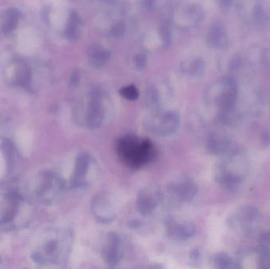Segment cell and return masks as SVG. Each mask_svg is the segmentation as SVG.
<instances>
[{
	"label": "cell",
	"instance_id": "obj_1",
	"mask_svg": "<svg viewBox=\"0 0 270 269\" xmlns=\"http://www.w3.org/2000/svg\"><path fill=\"white\" fill-rule=\"evenodd\" d=\"M120 161L129 169L137 170L153 161L156 155L154 144L149 138L139 135H124L116 144Z\"/></svg>",
	"mask_w": 270,
	"mask_h": 269
},
{
	"label": "cell",
	"instance_id": "obj_2",
	"mask_svg": "<svg viewBox=\"0 0 270 269\" xmlns=\"http://www.w3.org/2000/svg\"><path fill=\"white\" fill-rule=\"evenodd\" d=\"M98 171L96 159L88 152H82L75 160L70 187L75 190H86L94 183Z\"/></svg>",
	"mask_w": 270,
	"mask_h": 269
},
{
	"label": "cell",
	"instance_id": "obj_3",
	"mask_svg": "<svg viewBox=\"0 0 270 269\" xmlns=\"http://www.w3.org/2000/svg\"><path fill=\"white\" fill-rule=\"evenodd\" d=\"M180 114L176 111L159 109L150 112L144 122L148 131L158 137H169L174 134L180 128Z\"/></svg>",
	"mask_w": 270,
	"mask_h": 269
},
{
	"label": "cell",
	"instance_id": "obj_4",
	"mask_svg": "<svg viewBox=\"0 0 270 269\" xmlns=\"http://www.w3.org/2000/svg\"><path fill=\"white\" fill-rule=\"evenodd\" d=\"M106 114L102 92L98 89H95L89 93L85 110L77 115V122L84 127L91 129H97L105 122Z\"/></svg>",
	"mask_w": 270,
	"mask_h": 269
},
{
	"label": "cell",
	"instance_id": "obj_5",
	"mask_svg": "<svg viewBox=\"0 0 270 269\" xmlns=\"http://www.w3.org/2000/svg\"><path fill=\"white\" fill-rule=\"evenodd\" d=\"M166 234L175 242H186L196 234L195 225L189 220L176 216L166 218L164 222Z\"/></svg>",
	"mask_w": 270,
	"mask_h": 269
},
{
	"label": "cell",
	"instance_id": "obj_6",
	"mask_svg": "<svg viewBox=\"0 0 270 269\" xmlns=\"http://www.w3.org/2000/svg\"><path fill=\"white\" fill-rule=\"evenodd\" d=\"M91 212L96 221L111 223L116 218V208L110 195L105 192L96 193L91 201Z\"/></svg>",
	"mask_w": 270,
	"mask_h": 269
},
{
	"label": "cell",
	"instance_id": "obj_7",
	"mask_svg": "<svg viewBox=\"0 0 270 269\" xmlns=\"http://www.w3.org/2000/svg\"><path fill=\"white\" fill-rule=\"evenodd\" d=\"M102 257L107 265L117 267L123 257V242L117 232L111 231L107 234L102 249Z\"/></svg>",
	"mask_w": 270,
	"mask_h": 269
},
{
	"label": "cell",
	"instance_id": "obj_8",
	"mask_svg": "<svg viewBox=\"0 0 270 269\" xmlns=\"http://www.w3.org/2000/svg\"><path fill=\"white\" fill-rule=\"evenodd\" d=\"M169 193L177 201L187 203L197 196V184L190 176H181L173 181L168 188Z\"/></svg>",
	"mask_w": 270,
	"mask_h": 269
},
{
	"label": "cell",
	"instance_id": "obj_9",
	"mask_svg": "<svg viewBox=\"0 0 270 269\" xmlns=\"http://www.w3.org/2000/svg\"><path fill=\"white\" fill-rule=\"evenodd\" d=\"M162 199L163 194L158 188H145L138 195L136 209L142 216H149L160 206Z\"/></svg>",
	"mask_w": 270,
	"mask_h": 269
},
{
	"label": "cell",
	"instance_id": "obj_10",
	"mask_svg": "<svg viewBox=\"0 0 270 269\" xmlns=\"http://www.w3.org/2000/svg\"><path fill=\"white\" fill-rule=\"evenodd\" d=\"M207 44L210 48L224 50L228 45V36L227 28L220 22L213 23L210 26L207 35Z\"/></svg>",
	"mask_w": 270,
	"mask_h": 269
},
{
	"label": "cell",
	"instance_id": "obj_11",
	"mask_svg": "<svg viewBox=\"0 0 270 269\" xmlns=\"http://www.w3.org/2000/svg\"><path fill=\"white\" fill-rule=\"evenodd\" d=\"M206 148L211 154L220 156L229 152L231 142L226 137L212 133L206 142Z\"/></svg>",
	"mask_w": 270,
	"mask_h": 269
},
{
	"label": "cell",
	"instance_id": "obj_12",
	"mask_svg": "<svg viewBox=\"0 0 270 269\" xmlns=\"http://www.w3.org/2000/svg\"><path fill=\"white\" fill-rule=\"evenodd\" d=\"M110 52L98 45H92L87 50V56L91 66L100 68L105 66L110 58Z\"/></svg>",
	"mask_w": 270,
	"mask_h": 269
},
{
	"label": "cell",
	"instance_id": "obj_13",
	"mask_svg": "<svg viewBox=\"0 0 270 269\" xmlns=\"http://www.w3.org/2000/svg\"><path fill=\"white\" fill-rule=\"evenodd\" d=\"M216 181L225 190H233L242 181V177L237 174L231 173L219 167L216 173Z\"/></svg>",
	"mask_w": 270,
	"mask_h": 269
},
{
	"label": "cell",
	"instance_id": "obj_14",
	"mask_svg": "<svg viewBox=\"0 0 270 269\" xmlns=\"http://www.w3.org/2000/svg\"><path fill=\"white\" fill-rule=\"evenodd\" d=\"M19 11L11 7L4 12L2 17V30L5 34H11L18 27L19 22Z\"/></svg>",
	"mask_w": 270,
	"mask_h": 269
},
{
	"label": "cell",
	"instance_id": "obj_15",
	"mask_svg": "<svg viewBox=\"0 0 270 269\" xmlns=\"http://www.w3.org/2000/svg\"><path fill=\"white\" fill-rule=\"evenodd\" d=\"M81 18L78 11H71L65 29V35L70 41H76L80 37Z\"/></svg>",
	"mask_w": 270,
	"mask_h": 269
},
{
	"label": "cell",
	"instance_id": "obj_16",
	"mask_svg": "<svg viewBox=\"0 0 270 269\" xmlns=\"http://www.w3.org/2000/svg\"><path fill=\"white\" fill-rule=\"evenodd\" d=\"M16 80L18 85L25 90H29L32 87V71L28 64L21 63L17 70Z\"/></svg>",
	"mask_w": 270,
	"mask_h": 269
},
{
	"label": "cell",
	"instance_id": "obj_17",
	"mask_svg": "<svg viewBox=\"0 0 270 269\" xmlns=\"http://www.w3.org/2000/svg\"><path fill=\"white\" fill-rule=\"evenodd\" d=\"M206 68V62L201 58H194L182 64V70L190 76L198 77L203 75Z\"/></svg>",
	"mask_w": 270,
	"mask_h": 269
},
{
	"label": "cell",
	"instance_id": "obj_18",
	"mask_svg": "<svg viewBox=\"0 0 270 269\" xmlns=\"http://www.w3.org/2000/svg\"><path fill=\"white\" fill-rule=\"evenodd\" d=\"M145 102L150 112L161 109L160 94L154 85H150L146 89V94H145Z\"/></svg>",
	"mask_w": 270,
	"mask_h": 269
},
{
	"label": "cell",
	"instance_id": "obj_19",
	"mask_svg": "<svg viewBox=\"0 0 270 269\" xmlns=\"http://www.w3.org/2000/svg\"><path fill=\"white\" fill-rule=\"evenodd\" d=\"M183 12L193 26L198 25L204 18V11L203 8L197 4H190V5L187 6Z\"/></svg>",
	"mask_w": 270,
	"mask_h": 269
},
{
	"label": "cell",
	"instance_id": "obj_20",
	"mask_svg": "<svg viewBox=\"0 0 270 269\" xmlns=\"http://www.w3.org/2000/svg\"><path fill=\"white\" fill-rule=\"evenodd\" d=\"M259 211L252 206H245L240 209L239 217L245 223H251L258 219Z\"/></svg>",
	"mask_w": 270,
	"mask_h": 269
},
{
	"label": "cell",
	"instance_id": "obj_21",
	"mask_svg": "<svg viewBox=\"0 0 270 269\" xmlns=\"http://www.w3.org/2000/svg\"><path fill=\"white\" fill-rule=\"evenodd\" d=\"M2 150L7 160V167L9 170L12 169L14 160V145L10 139H4L2 143Z\"/></svg>",
	"mask_w": 270,
	"mask_h": 269
},
{
	"label": "cell",
	"instance_id": "obj_22",
	"mask_svg": "<svg viewBox=\"0 0 270 269\" xmlns=\"http://www.w3.org/2000/svg\"><path fill=\"white\" fill-rule=\"evenodd\" d=\"M256 253L259 256L258 267L260 268H270V249L268 246L260 245Z\"/></svg>",
	"mask_w": 270,
	"mask_h": 269
},
{
	"label": "cell",
	"instance_id": "obj_23",
	"mask_svg": "<svg viewBox=\"0 0 270 269\" xmlns=\"http://www.w3.org/2000/svg\"><path fill=\"white\" fill-rule=\"evenodd\" d=\"M213 261H214L216 267L220 269L230 268L233 265L231 257L227 255V253H223V252L216 254Z\"/></svg>",
	"mask_w": 270,
	"mask_h": 269
},
{
	"label": "cell",
	"instance_id": "obj_24",
	"mask_svg": "<svg viewBox=\"0 0 270 269\" xmlns=\"http://www.w3.org/2000/svg\"><path fill=\"white\" fill-rule=\"evenodd\" d=\"M160 34L161 37L162 43L164 47H169L172 44V30L168 21L161 22L160 25Z\"/></svg>",
	"mask_w": 270,
	"mask_h": 269
},
{
	"label": "cell",
	"instance_id": "obj_25",
	"mask_svg": "<svg viewBox=\"0 0 270 269\" xmlns=\"http://www.w3.org/2000/svg\"><path fill=\"white\" fill-rule=\"evenodd\" d=\"M121 96L127 100L134 101L139 97V92L134 85H130L123 87L119 91Z\"/></svg>",
	"mask_w": 270,
	"mask_h": 269
},
{
	"label": "cell",
	"instance_id": "obj_26",
	"mask_svg": "<svg viewBox=\"0 0 270 269\" xmlns=\"http://www.w3.org/2000/svg\"><path fill=\"white\" fill-rule=\"evenodd\" d=\"M126 32V25L123 21H116L111 28V34L114 38H120Z\"/></svg>",
	"mask_w": 270,
	"mask_h": 269
},
{
	"label": "cell",
	"instance_id": "obj_27",
	"mask_svg": "<svg viewBox=\"0 0 270 269\" xmlns=\"http://www.w3.org/2000/svg\"><path fill=\"white\" fill-rule=\"evenodd\" d=\"M135 66L138 69L142 71L147 65V56L144 53H139L134 57Z\"/></svg>",
	"mask_w": 270,
	"mask_h": 269
},
{
	"label": "cell",
	"instance_id": "obj_28",
	"mask_svg": "<svg viewBox=\"0 0 270 269\" xmlns=\"http://www.w3.org/2000/svg\"><path fill=\"white\" fill-rule=\"evenodd\" d=\"M81 74L80 71L78 70H75L71 73V76L69 78V86L71 88H75L78 86L79 82H80Z\"/></svg>",
	"mask_w": 270,
	"mask_h": 269
},
{
	"label": "cell",
	"instance_id": "obj_29",
	"mask_svg": "<svg viewBox=\"0 0 270 269\" xmlns=\"http://www.w3.org/2000/svg\"><path fill=\"white\" fill-rule=\"evenodd\" d=\"M260 245L262 246H270V230L269 231L264 232L259 236Z\"/></svg>",
	"mask_w": 270,
	"mask_h": 269
},
{
	"label": "cell",
	"instance_id": "obj_30",
	"mask_svg": "<svg viewBox=\"0 0 270 269\" xmlns=\"http://www.w3.org/2000/svg\"><path fill=\"white\" fill-rule=\"evenodd\" d=\"M261 142L265 147L270 145V132H263L262 134H261Z\"/></svg>",
	"mask_w": 270,
	"mask_h": 269
},
{
	"label": "cell",
	"instance_id": "obj_31",
	"mask_svg": "<svg viewBox=\"0 0 270 269\" xmlns=\"http://www.w3.org/2000/svg\"><path fill=\"white\" fill-rule=\"evenodd\" d=\"M217 2L222 9H228L232 4L233 0H217Z\"/></svg>",
	"mask_w": 270,
	"mask_h": 269
},
{
	"label": "cell",
	"instance_id": "obj_32",
	"mask_svg": "<svg viewBox=\"0 0 270 269\" xmlns=\"http://www.w3.org/2000/svg\"><path fill=\"white\" fill-rule=\"evenodd\" d=\"M142 4L146 8H152L156 4V0H142Z\"/></svg>",
	"mask_w": 270,
	"mask_h": 269
},
{
	"label": "cell",
	"instance_id": "obj_33",
	"mask_svg": "<svg viewBox=\"0 0 270 269\" xmlns=\"http://www.w3.org/2000/svg\"><path fill=\"white\" fill-rule=\"evenodd\" d=\"M43 20L48 23L49 22V8L46 7L45 9L43 10L42 14Z\"/></svg>",
	"mask_w": 270,
	"mask_h": 269
},
{
	"label": "cell",
	"instance_id": "obj_34",
	"mask_svg": "<svg viewBox=\"0 0 270 269\" xmlns=\"http://www.w3.org/2000/svg\"><path fill=\"white\" fill-rule=\"evenodd\" d=\"M102 1L107 3V4H113L117 2L118 0H102Z\"/></svg>",
	"mask_w": 270,
	"mask_h": 269
},
{
	"label": "cell",
	"instance_id": "obj_35",
	"mask_svg": "<svg viewBox=\"0 0 270 269\" xmlns=\"http://www.w3.org/2000/svg\"><path fill=\"white\" fill-rule=\"evenodd\" d=\"M0 261H1V257H0Z\"/></svg>",
	"mask_w": 270,
	"mask_h": 269
}]
</instances>
